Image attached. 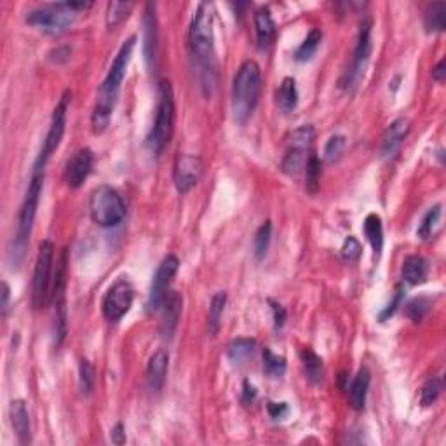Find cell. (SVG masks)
I'll use <instances>...</instances> for the list:
<instances>
[{"label": "cell", "instance_id": "obj_1", "mask_svg": "<svg viewBox=\"0 0 446 446\" xmlns=\"http://www.w3.org/2000/svg\"><path fill=\"white\" fill-rule=\"evenodd\" d=\"M214 9L210 2H201L194 12L190 30H188V45L190 54L196 63L197 74H199L201 88L204 94L211 97L216 88L218 67L214 58V34H213Z\"/></svg>", "mask_w": 446, "mask_h": 446}, {"label": "cell", "instance_id": "obj_2", "mask_svg": "<svg viewBox=\"0 0 446 446\" xmlns=\"http://www.w3.org/2000/svg\"><path fill=\"white\" fill-rule=\"evenodd\" d=\"M136 45V35H131L124 44L119 49L117 56H115L114 63H112L110 70H108L107 77H105L103 84H101L100 91H98V100L97 105H94V110H92V131L94 133H103L105 130L110 124L112 114H114V108L117 105L119 94H121L122 81L125 77V72H128V65L131 61V56H133V49Z\"/></svg>", "mask_w": 446, "mask_h": 446}, {"label": "cell", "instance_id": "obj_3", "mask_svg": "<svg viewBox=\"0 0 446 446\" xmlns=\"http://www.w3.org/2000/svg\"><path fill=\"white\" fill-rule=\"evenodd\" d=\"M262 89V70L256 61H244L234 77L232 110L237 122L244 124L253 115Z\"/></svg>", "mask_w": 446, "mask_h": 446}, {"label": "cell", "instance_id": "obj_4", "mask_svg": "<svg viewBox=\"0 0 446 446\" xmlns=\"http://www.w3.org/2000/svg\"><path fill=\"white\" fill-rule=\"evenodd\" d=\"M174 128V94L171 82L163 79L157 85V107L152 130L148 133V147L159 155L170 143Z\"/></svg>", "mask_w": 446, "mask_h": 446}, {"label": "cell", "instance_id": "obj_5", "mask_svg": "<svg viewBox=\"0 0 446 446\" xmlns=\"http://www.w3.org/2000/svg\"><path fill=\"white\" fill-rule=\"evenodd\" d=\"M89 213L97 225L110 229V227H117L124 220L125 204L115 188H112L110 185H100L91 194Z\"/></svg>", "mask_w": 446, "mask_h": 446}, {"label": "cell", "instance_id": "obj_6", "mask_svg": "<svg viewBox=\"0 0 446 446\" xmlns=\"http://www.w3.org/2000/svg\"><path fill=\"white\" fill-rule=\"evenodd\" d=\"M77 16L79 12L72 8L70 2H58L32 9L26 14V23L44 30L48 34H61L74 25Z\"/></svg>", "mask_w": 446, "mask_h": 446}, {"label": "cell", "instance_id": "obj_7", "mask_svg": "<svg viewBox=\"0 0 446 446\" xmlns=\"http://www.w3.org/2000/svg\"><path fill=\"white\" fill-rule=\"evenodd\" d=\"M42 188H44V171H39V173H34V176H32L28 190H26L25 201H23L21 204V210H19L14 251V254H19V256H23V251H25L26 243H28L30 239V234H32V227H34L35 214H37Z\"/></svg>", "mask_w": 446, "mask_h": 446}, {"label": "cell", "instance_id": "obj_8", "mask_svg": "<svg viewBox=\"0 0 446 446\" xmlns=\"http://www.w3.org/2000/svg\"><path fill=\"white\" fill-rule=\"evenodd\" d=\"M52 265H54V244L42 241L35 260L34 281H32V303L35 309H42L51 298Z\"/></svg>", "mask_w": 446, "mask_h": 446}, {"label": "cell", "instance_id": "obj_9", "mask_svg": "<svg viewBox=\"0 0 446 446\" xmlns=\"http://www.w3.org/2000/svg\"><path fill=\"white\" fill-rule=\"evenodd\" d=\"M369 54H372V19H363L359 25L358 44L354 49V58L350 67L347 68L345 75L342 79V88L345 91H354L359 85L361 79L365 77L366 67H368Z\"/></svg>", "mask_w": 446, "mask_h": 446}, {"label": "cell", "instance_id": "obj_10", "mask_svg": "<svg viewBox=\"0 0 446 446\" xmlns=\"http://www.w3.org/2000/svg\"><path fill=\"white\" fill-rule=\"evenodd\" d=\"M70 91H67L61 97L59 103L56 105L54 112H52L51 125H49V131L45 134L44 145H42V150L39 154L37 161H35V173L39 171H44L45 164H48L49 157L56 152V148L59 147L63 140V134H65V128H67V112L68 107H70Z\"/></svg>", "mask_w": 446, "mask_h": 446}, {"label": "cell", "instance_id": "obj_11", "mask_svg": "<svg viewBox=\"0 0 446 446\" xmlns=\"http://www.w3.org/2000/svg\"><path fill=\"white\" fill-rule=\"evenodd\" d=\"M133 300H134L133 284H131L128 279H119L117 283L112 284L110 288H108V292L105 293L103 303H101L103 316L112 323L121 321L122 317L130 312L131 305H133Z\"/></svg>", "mask_w": 446, "mask_h": 446}, {"label": "cell", "instance_id": "obj_12", "mask_svg": "<svg viewBox=\"0 0 446 446\" xmlns=\"http://www.w3.org/2000/svg\"><path fill=\"white\" fill-rule=\"evenodd\" d=\"M178 267H180V262L174 254H168L166 259L161 262L157 272H155L154 279H152L150 293H148V302H147V310L148 312H154V310L161 309L164 298L168 295V288H170L171 281L176 276Z\"/></svg>", "mask_w": 446, "mask_h": 446}, {"label": "cell", "instance_id": "obj_13", "mask_svg": "<svg viewBox=\"0 0 446 446\" xmlns=\"http://www.w3.org/2000/svg\"><path fill=\"white\" fill-rule=\"evenodd\" d=\"M204 171V163L199 155L180 154L173 166L174 187L180 194L190 192L201 180Z\"/></svg>", "mask_w": 446, "mask_h": 446}, {"label": "cell", "instance_id": "obj_14", "mask_svg": "<svg viewBox=\"0 0 446 446\" xmlns=\"http://www.w3.org/2000/svg\"><path fill=\"white\" fill-rule=\"evenodd\" d=\"M92 166H94V155L89 148H79L72 154V157L67 161L63 180L70 188H79L88 176L91 174Z\"/></svg>", "mask_w": 446, "mask_h": 446}, {"label": "cell", "instance_id": "obj_15", "mask_svg": "<svg viewBox=\"0 0 446 446\" xmlns=\"http://www.w3.org/2000/svg\"><path fill=\"white\" fill-rule=\"evenodd\" d=\"M157 49H159V28L157 16H155V6L147 4L143 12V54L150 70L157 65Z\"/></svg>", "mask_w": 446, "mask_h": 446}, {"label": "cell", "instance_id": "obj_16", "mask_svg": "<svg viewBox=\"0 0 446 446\" xmlns=\"http://www.w3.org/2000/svg\"><path fill=\"white\" fill-rule=\"evenodd\" d=\"M163 319H161V335L164 338H173L174 332L178 328V321L181 316V307H183V298L178 292H170L163 302Z\"/></svg>", "mask_w": 446, "mask_h": 446}, {"label": "cell", "instance_id": "obj_17", "mask_svg": "<svg viewBox=\"0 0 446 446\" xmlns=\"http://www.w3.org/2000/svg\"><path fill=\"white\" fill-rule=\"evenodd\" d=\"M409 133V121L408 119L401 117L396 119L387 130L384 131V136H382V147H380V154L384 157H389V155H394L396 152L399 150V147L403 145L405 138L408 136Z\"/></svg>", "mask_w": 446, "mask_h": 446}, {"label": "cell", "instance_id": "obj_18", "mask_svg": "<svg viewBox=\"0 0 446 446\" xmlns=\"http://www.w3.org/2000/svg\"><path fill=\"white\" fill-rule=\"evenodd\" d=\"M168 365H170V354L164 349L155 350L154 354L150 356L147 365V378L152 391L159 392L164 387L168 375Z\"/></svg>", "mask_w": 446, "mask_h": 446}, {"label": "cell", "instance_id": "obj_19", "mask_svg": "<svg viewBox=\"0 0 446 446\" xmlns=\"http://www.w3.org/2000/svg\"><path fill=\"white\" fill-rule=\"evenodd\" d=\"M9 415H11V424L14 429L16 436H18L21 445H30L32 443V427H30V415L26 409V403L23 399H14L9 408Z\"/></svg>", "mask_w": 446, "mask_h": 446}, {"label": "cell", "instance_id": "obj_20", "mask_svg": "<svg viewBox=\"0 0 446 446\" xmlns=\"http://www.w3.org/2000/svg\"><path fill=\"white\" fill-rule=\"evenodd\" d=\"M369 382H372V375L366 368H361L358 375L352 380V385L349 389V403L350 406L358 412H361L366 405V396H368Z\"/></svg>", "mask_w": 446, "mask_h": 446}, {"label": "cell", "instance_id": "obj_21", "mask_svg": "<svg viewBox=\"0 0 446 446\" xmlns=\"http://www.w3.org/2000/svg\"><path fill=\"white\" fill-rule=\"evenodd\" d=\"M254 28H256V39L260 48H267L276 37V23L269 8H260L254 12Z\"/></svg>", "mask_w": 446, "mask_h": 446}, {"label": "cell", "instance_id": "obj_22", "mask_svg": "<svg viewBox=\"0 0 446 446\" xmlns=\"http://www.w3.org/2000/svg\"><path fill=\"white\" fill-rule=\"evenodd\" d=\"M403 279L406 281L412 286H417V284H422L425 279H427L429 274V265L427 260L424 256H418V254H412L403 263Z\"/></svg>", "mask_w": 446, "mask_h": 446}, {"label": "cell", "instance_id": "obj_23", "mask_svg": "<svg viewBox=\"0 0 446 446\" xmlns=\"http://www.w3.org/2000/svg\"><path fill=\"white\" fill-rule=\"evenodd\" d=\"M363 230H365V236L368 239V243L372 244L373 253L378 259L380 253H382V247H384V227H382V218L376 213H369L368 216L365 218V223H363Z\"/></svg>", "mask_w": 446, "mask_h": 446}, {"label": "cell", "instance_id": "obj_24", "mask_svg": "<svg viewBox=\"0 0 446 446\" xmlns=\"http://www.w3.org/2000/svg\"><path fill=\"white\" fill-rule=\"evenodd\" d=\"M276 101L277 107H279V110L283 112V114H290V112L295 110L296 105H298V91H296L295 79H284L283 84L277 89Z\"/></svg>", "mask_w": 446, "mask_h": 446}, {"label": "cell", "instance_id": "obj_25", "mask_svg": "<svg viewBox=\"0 0 446 446\" xmlns=\"http://www.w3.org/2000/svg\"><path fill=\"white\" fill-rule=\"evenodd\" d=\"M310 150H302V148H288L286 155H284L283 163H281V170L290 176H296L305 170L307 159H309Z\"/></svg>", "mask_w": 446, "mask_h": 446}, {"label": "cell", "instance_id": "obj_26", "mask_svg": "<svg viewBox=\"0 0 446 446\" xmlns=\"http://www.w3.org/2000/svg\"><path fill=\"white\" fill-rule=\"evenodd\" d=\"M446 26V4L445 2H434L425 9V28L429 34H439L445 32Z\"/></svg>", "mask_w": 446, "mask_h": 446}, {"label": "cell", "instance_id": "obj_27", "mask_svg": "<svg viewBox=\"0 0 446 446\" xmlns=\"http://www.w3.org/2000/svg\"><path fill=\"white\" fill-rule=\"evenodd\" d=\"M254 345H256L254 340L241 336V338L232 340V342L227 345V356H229V359L234 365H244V363L250 359V356L253 354Z\"/></svg>", "mask_w": 446, "mask_h": 446}, {"label": "cell", "instance_id": "obj_28", "mask_svg": "<svg viewBox=\"0 0 446 446\" xmlns=\"http://www.w3.org/2000/svg\"><path fill=\"white\" fill-rule=\"evenodd\" d=\"M300 358H302L307 378H309L312 384H321L323 375H325V369H323V359L310 349H303L302 352H300Z\"/></svg>", "mask_w": 446, "mask_h": 446}, {"label": "cell", "instance_id": "obj_29", "mask_svg": "<svg viewBox=\"0 0 446 446\" xmlns=\"http://www.w3.org/2000/svg\"><path fill=\"white\" fill-rule=\"evenodd\" d=\"M303 171H305V188L310 194H316L317 190H319V185H321V174H323L321 159L310 152L309 159H307L305 170Z\"/></svg>", "mask_w": 446, "mask_h": 446}, {"label": "cell", "instance_id": "obj_30", "mask_svg": "<svg viewBox=\"0 0 446 446\" xmlns=\"http://www.w3.org/2000/svg\"><path fill=\"white\" fill-rule=\"evenodd\" d=\"M323 41V32L319 28H312L307 34L305 41L300 44V48L296 49L295 52V59L296 61H309L314 54H316L317 48L321 44Z\"/></svg>", "mask_w": 446, "mask_h": 446}, {"label": "cell", "instance_id": "obj_31", "mask_svg": "<svg viewBox=\"0 0 446 446\" xmlns=\"http://www.w3.org/2000/svg\"><path fill=\"white\" fill-rule=\"evenodd\" d=\"M134 6L131 2H110L107 6V26L108 30H115L119 25L128 19Z\"/></svg>", "mask_w": 446, "mask_h": 446}, {"label": "cell", "instance_id": "obj_32", "mask_svg": "<svg viewBox=\"0 0 446 446\" xmlns=\"http://www.w3.org/2000/svg\"><path fill=\"white\" fill-rule=\"evenodd\" d=\"M227 303V295L223 292H218L216 295L213 296L210 305V314H207V326H210L211 335H216L218 328H220L221 316H223V310H225Z\"/></svg>", "mask_w": 446, "mask_h": 446}, {"label": "cell", "instance_id": "obj_33", "mask_svg": "<svg viewBox=\"0 0 446 446\" xmlns=\"http://www.w3.org/2000/svg\"><path fill=\"white\" fill-rule=\"evenodd\" d=\"M270 237H272V225H270V221H265L256 230L253 239V251L256 260H262L267 256V251H269L270 246Z\"/></svg>", "mask_w": 446, "mask_h": 446}, {"label": "cell", "instance_id": "obj_34", "mask_svg": "<svg viewBox=\"0 0 446 446\" xmlns=\"http://www.w3.org/2000/svg\"><path fill=\"white\" fill-rule=\"evenodd\" d=\"M263 372L272 378H279L286 372V359L274 354L270 349L263 350Z\"/></svg>", "mask_w": 446, "mask_h": 446}, {"label": "cell", "instance_id": "obj_35", "mask_svg": "<svg viewBox=\"0 0 446 446\" xmlns=\"http://www.w3.org/2000/svg\"><path fill=\"white\" fill-rule=\"evenodd\" d=\"M441 392H443V380L439 378V376H432V378H429L427 382L422 385L420 405L424 406V408L434 405V403L438 401L439 396H441Z\"/></svg>", "mask_w": 446, "mask_h": 446}, {"label": "cell", "instance_id": "obj_36", "mask_svg": "<svg viewBox=\"0 0 446 446\" xmlns=\"http://www.w3.org/2000/svg\"><path fill=\"white\" fill-rule=\"evenodd\" d=\"M439 218H441V204H436V206H432L431 210L427 211V214H425L424 220H422L420 227H418L417 234L420 239H429V237L432 236V232H434V229L439 223Z\"/></svg>", "mask_w": 446, "mask_h": 446}, {"label": "cell", "instance_id": "obj_37", "mask_svg": "<svg viewBox=\"0 0 446 446\" xmlns=\"http://www.w3.org/2000/svg\"><path fill=\"white\" fill-rule=\"evenodd\" d=\"M314 141V128L310 124L300 125L290 136V147L302 148V150H310V145Z\"/></svg>", "mask_w": 446, "mask_h": 446}, {"label": "cell", "instance_id": "obj_38", "mask_svg": "<svg viewBox=\"0 0 446 446\" xmlns=\"http://www.w3.org/2000/svg\"><path fill=\"white\" fill-rule=\"evenodd\" d=\"M79 387L84 396L91 394L94 387V366L88 359H81V365H79Z\"/></svg>", "mask_w": 446, "mask_h": 446}, {"label": "cell", "instance_id": "obj_39", "mask_svg": "<svg viewBox=\"0 0 446 446\" xmlns=\"http://www.w3.org/2000/svg\"><path fill=\"white\" fill-rule=\"evenodd\" d=\"M343 148H345V136H342V134H335V136L330 138V140L326 141V147H325L326 163H332V164L336 163V161L342 157Z\"/></svg>", "mask_w": 446, "mask_h": 446}, {"label": "cell", "instance_id": "obj_40", "mask_svg": "<svg viewBox=\"0 0 446 446\" xmlns=\"http://www.w3.org/2000/svg\"><path fill=\"white\" fill-rule=\"evenodd\" d=\"M361 244H359V241L356 239V237H347L345 243H343L342 246V256L343 260H347V262H356V260L361 256Z\"/></svg>", "mask_w": 446, "mask_h": 446}, {"label": "cell", "instance_id": "obj_41", "mask_svg": "<svg viewBox=\"0 0 446 446\" xmlns=\"http://www.w3.org/2000/svg\"><path fill=\"white\" fill-rule=\"evenodd\" d=\"M427 303H425L424 298H415L413 302L408 303V309H406V314L412 317L413 321L418 323L424 319L425 312H427Z\"/></svg>", "mask_w": 446, "mask_h": 446}, {"label": "cell", "instance_id": "obj_42", "mask_svg": "<svg viewBox=\"0 0 446 446\" xmlns=\"http://www.w3.org/2000/svg\"><path fill=\"white\" fill-rule=\"evenodd\" d=\"M72 54V49L67 48V45H61V48H56L52 49L51 52H49V61L56 63V65H59V63H65L68 58H70Z\"/></svg>", "mask_w": 446, "mask_h": 446}, {"label": "cell", "instance_id": "obj_43", "mask_svg": "<svg viewBox=\"0 0 446 446\" xmlns=\"http://www.w3.org/2000/svg\"><path fill=\"white\" fill-rule=\"evenodd\" d=\"M401 298H403V292H401V288H398L396 290V295H394V298H392V302L389 303L384 310H382V314H380V319H382V321H385L387 317H391L392 314L396 312L398 305L401 303Z\"/></svg>", "mask_w": 446, "mask_h": 446}, {"label": "cell", "instance_id": "obj_44", "mask_svg": "<svg viewBox=\"0 0 446 446\" xmlns=\"http://www.w3.org/2000/svg\"><path fill=\"white\" fill-rule=\"evenodd\" d=\"M269 413L272 418H283L288 413V406L286 403H269Z\"/></svg>", "mask_w": 446, "mask_h": 446}, {"label": "cell", "instance_id": "obj_45", "mask_svg": "<svg viewBox=\"0 0 446 446\" xmlns=\"http://www.w3.org/2000/svg\"><path fill=\"white\" fill-rule=\"evenodd\" d=\"M272 303V310H274V325H276V330L283 328L284 321H286V310L279 305V303Z\"/></svg>", "mask_w": 446, "mask_h": 446}, {"label": "cell", "instance_id": "obj_46", "mask_svg": "<svg viewBox=\"0 0 446 446\" xmlns=\"http://www.w3.org/2000/svg\"><path fill=\"white\" fill-rule=\"evenodd\" d=\"M110 438H112V443H115V445H122V443H125L124 425L122 424L115 425V427L110 431Z\"/></svg>", "mask_w": 446, "mask_h": 446}, {"label": "cell", "instance_id": "obj_47", "mask_svg": "<svg viewBox=\"0 0 446 446\" xmlns=\"http://www.w3.org/2000/svg\"><path fill=\"white\" fill-rule=\"evenodd\" d=\"M2 303H0V307H2V316L6 317V314H8V309H9V298H11V290H9V284L8 283H2Z\"/></svg>", "mask_w": 446, "mask_h": 446}, {"label": "cell", "instance_id": "obj_48", "mask_svg": "<svg viewBox=\"0 0 446 446\" xmlns=\"http://www.w3.org/2000/svg\"><path fill=\"white\" fill-rule=\"evenodd\" d=\"M446 61L445 59H441V61L438 63V65H436L434 68H432V79H434V81H438V82H443L445 81V75H446Z\"/></svg>", "mask_w": 446, "mask_h": 446}, {"label": "cell", "instance_id": "obj_49", "mask_svg": "<svg viewBox=\"0 0 446 446\" xmlns=\"http://www.w3.org/2000/svg\"><path fill=\"white\" fill-rule=\"evenodd\" d=\"M244 391H246V399H253L254 398V394H256V392H254V387H250V384H244Z\"/></svg>", "mask_w": 446, "mask_h": 446}]
</instances>
